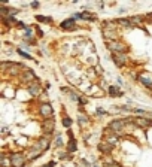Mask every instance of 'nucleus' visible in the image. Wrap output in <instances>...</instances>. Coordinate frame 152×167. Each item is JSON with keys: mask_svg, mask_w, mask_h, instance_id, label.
Instances as JSON below:
<instances>
[{"mask_svg": "<svg viewBox=\"0 0 152 167\" xmlns=\"http://www.w3.org/2000/svg\"><path fill=\"white\" fill-rule=\"evenodd\" d=\"M92 167H100V166H98L97 163H92Z\"/></svg>", "mask_w": 152, "mask_h": 167, "instance_id": "33", "label": "nucleus"}, {"mask_svg": "<svg viewBox=\"0 0 152 167\" xmlns=\"http://www.w3.org/2000/svg\"><path fill=\"white\" fill-rule=\"evenodd\" d=\"M42 130L45 133V136H51L55 130V118H49V119H43L42 122Z\"/></svg>", "mask_w": 152, "mask_h": 167, "instance_id": "9", "label": "nucleus"}, {"mask_svg": "<svg viewBox=\"0 0 152 167\" xmlns=\"http://www.w3.org/2000/svg\"><path fill=\"white\" fill-rule=\"evenodd\" d=\"M137 82L142 84L145 88L148 90H152V73L148 72V70H143L137 75Z\"/></svg>", "mask_w": 152, "mask_h": 167, "instance_id": "8", "label": "nucleus"}, {"mask_svg": "<svg viewBox=\"0 0 152 167\" xmlns=\"http://www.w3.org/2000/svg\"><path fill=\"white\" fill-rule=\"evenodd\" d=\"M35 30H36V33H37V37H43L45 35H43V31L39 29V27H35Z\"/></svg>", "mask_w": 152, "mask_h": 167, "instance_id": "28", "label": "nucleus"}, {"mask_svg": "<svg viewBox=\"0 0 152 167\" xmlns=\"http://www.w3.org/2000/svg\"><path fill=\"white\" fill-rule=\"evenodd\" d=\"M49 148H51V139L48 136H42L40 139H37L36 142L30 146V149L25 152L27 154L29 161H33V160L39 158L45 151H48Z\"/></svg>", "mask_w": 152, "mask_h": 167, "instance_id": "1", "label": "nucleus"}, {"mask_svg": "<svg viewBox=\"0 0 152 167\" xmlns=\"http://www.w3.org/2000/svg\"><path fill=\"white\" fill-rule=\"evenodd\" d=\"M36 21L40 23V24H52V19L51 17H43V15H36Z\"/></svg>", "mask_w": 152, "mask_h": 167, "instance_id": "19", "label": "nucleus"}, {"mask_svg": "<svg viewBox=\"0 0 152 167\" xmlns=\"http://www.w3.org/2000/svg\"><path fill=\"white\" fill-rule=\"evenodd\" d=\"M96 115L97 116H104V115H108V110H104L102 108H96Z\"/></svg>", "mask_w": 152, "mask_h": 167, "instance_id": "25", "label": "nucleus"}, {"mask_svg": "<svg viewBox=\"0 0 152 167\" xmlns=\"http://www.w3.org/2000/svg\"><path fill=\"white\" fill-rule=\"evenodd\" d=\"M127 125H130V118H115L108 124V130L116 136H122L127 131Z\"/></svg>", "mask_w": 152, "mask_h": 167, "instance_id": "2", "label": "nucleus"}, {"mask_svg": "<svg viewBox=\"0 0 152 167\" xmlns=\"http://www.w3.org/2000/svg\"><path fill=\"white\" fill-rule=\"evenodd\" d=\"M79 19L87 21V23H92V21H96L97 19V15L92 14V12H90V11H84V12H81V18Z\"/></svg>", "mask_w": 152, "mask_h": 167, "instance_id": "16", "label": "nucleus"}, {"mask_svg": "<svg viewBox=\"0 0 152 167\" xmlns=\"http://www.w3.org/2000/svg\"><path fill=\"white\" fill-rule=\"evenodd\" d=\"M58 158L60 160H72L73 158V154H70L67 151H60L58 152Z\"/></svg>", "mask_w": 152, "mask_h": 167, "instance_id": "21", "label": "nucleus"}, {"mask_svg": "<svg viewBox=\"0 0 152 167\" xmlns=\"http://www.w3.org/2000/svg\"><path fill=\"white\" fill-rule=\"evenodd\" d=\"M30 6H31L33 9H37L39 6H40V3H39V2H31V3H30Z\"/></svg>", "mask_w": 152, "mask_h": 167, "instance_id": "29", "label": "nucleus"}, {"mask_svg": "<svg viewBox=\"0 0 152 167\" xmlns=\"http://www.w3.org/2000/svg\"><path fill=\"white\" fill-rule=\"evenodd\" d=\"M61 124H63L64 128H72V124H73V121H72V118H70V116L64 115V116L61 118Z\"/></svg>", "mask_w": 152, "mask_h": 167, "instance_id": "20", "label": "nucleus"}, {"mask_svg": "<svg viewBox=\"0 0 152 167\" xmlns=\"http://www.w3.org/2000/svg\"><path fill=\"white\" fill-rule=\"evenodd\" d=\"M18 81L21 82V84H25V85H31L33 82H36L37 81V76H36V73L33 72L31 69L29 67H25L23 72H21V75L18 76Z\"/></svg>", "mask_w": 152, "mask_h": 167, "instance_id": "6", "label": "nucleus"}, {"mask_svg": "<svg viewBox=\"0 0 152 167\" xmlns=\"http://www.w3.org/2000/svg\"><path fill=\"white\" fill-rule=\"evenodd\" d=\"M0 69L5 75H9L12 78H17L21 75V72L25 69L21 63H15V61H2L0 63Z\"/></svg>", "mask_w": 152, "mask_h": 167, "instance_id": "3", "label": "nucleus"}, {"mask_svg": "<svg viewBox=\"0 0 152 167\" xmlns=\"http://www.w3.org/2000/svg\"><path fill=\"white\" fill-rule=\"evenodd\" d=\"M2 133H3V134H8V127H3V128H2Z\"/></svg>", "mask_w": 152, "mask_h": 167, "instance_id": "32", "label": "nucleus"}, {"mask_svg": "<svg viewBox=\"0 0 152 167\" xmlns=\"http://www.w3.org/2000/svg\"><path fill=\"white\" fill-rule=\"evenodd\" d=\"M78 103H79V106H81V108H84V106L88 103V97L84 96V94H81V96H79V102H78Z\"/></svg>", "mask_w": 152, "mask_h": 167, "instance_id": "24", "label": "nucleus"}, {"mask_svg": "<svg viewBox=\"0 0 152 167\" xmlns=\"http://www.w3.org/2000/svg\"><path fill=\"white\" fill-rule=\"evenodd\" d=\"M37 113L42 116V119H49V118H54V109H52L51 103L48 102H42L39 103L37 106Z\"/></svg>", "mask_w": 152, "mask_h": 167, "instance_id": "7", "label": "nucleus"}, {"mask_svg": "<svg viewBox=\"0 0 152 167\" xmlns=\"http://www.w3.org/2000/svg\"><path fill=\"white\" fill-rule=\"evenodd\" d=\"M112 61L115 63L116 67H124L128 63V57L127 54H112Z\"/></svg>", "mask_w": 152, "mask_h": 167, "instance_id": "12", "label": "nucleus"}, {"mask_svg": "<svg viewBox=\"0 0 152 167\" xmlns=\"http://www.w3.org/2000/svg\"><path fill=\"white\" fill-rule=\"evenodd\" d=\"M116 82H118V86H119V85H124V81H122L121 78H118V79H116Z\"/></svg>", "mask_w": 152, "mask_h": 167, "instance_id": "31", "label": "nucleus"}, {"mask_svg": "<svg viewBox=\"0 0 152 167\" xmlns=\"http://www.w3.org/2000/svg\"><path fill=\"white\" fill-rule=\"evenodd\" d=\"M17 52H18V55H19V57H23L24 60H33V57L29 54V52H24V49H23V48H18V49H17Z\"/></svg>", "mask_w": 152, "mask_h": 167, "instance_id": "23", "label": "nucleus"}, {"mask_svg": "<svg viewBox=\"0 0 152 167\" xmlns=\"http://www.w3.org/2000/svg\"><path fill=\"white\" fill-rule=\"evenodd\" d=\"M81 164H82L84 167H92V164L88 161V160H85V158H82V160H81Z\"/></svg>", "mask_w": 152, "mask_h": 167, "instance_id": "27", "label": "nucleus"}, {"mask_svg": "<svg viewBox=\"0 0 152 167\" xmlns=\"http://www.w3.org/2000/svg\"><path fill=\"white\" fill-rule=\"evenodd\" d=\"M97 149L100 151V154H103V155H110L112 154V151H114V146H112L110 143H108L106 140H100L98 142V145H97Z\"/></svg>", "mask_w": 152, "mask_h": 167, "instance_id": "13", "label": "nucleus"}, {"mask_svg": "<svg viewBox=\"0 0 152 167\" xmlns=\"http://www.w3.org/2000/svg\"><path fill=\"white\" fill-rule=\"evenodd\" d=\"M54 146H55V148H63V146H64V142H63L61 134H55V142H54Z\"/></svg>", "mask_w": 152, "mask_h": 167, "instance_id": "22", "label": "nucleus"}, {"mask_svg": "<svg viewBox=\"0 0 152 167\" xmlns=\"http://www.w3.org/2000/svg\"><path fill=\"white\" fill-rule=\"evenodd\" d=\"M78 124H79V127H81V130H87L88 128V125L91 124V121H90V118L85 115H82V113H79L78 115Z\"/></svg>", "mask_w": 152, "mask_h": 167, "instance_id": "15", "label": "nucleus"}, {"mask_svg": "<svg viewBox=\"0 0 152 167\" xmlns=\"http://www.w3.org/2000/svg\"><path fill=\"white\" fill-rule=\"evenodd\" d=\"M106 45L112 54H127L128 51V45L121 41H110V42H106Z\"/></svg>", "mask_w": 152, "mask_h": 167, "instance_id": "5", "label": "nucleus"}, {"mask_svg": "<svg viewBox=\"0 0 152 167\" xmlns=\"http://www.w3.org/2000/svg\"><path fill=\"white\" fill-rule=\"evenodd\" d=\"M115 21L118 24V27H122V29H133L134 27V25L131 24L130 18H118V19H115Z\"/></svg>", "mask_w": 152, "mask_h": 167, "instance_id": "17", "label": "nucleus"}, {"mask_svg": "<svg viewBox=\"0 0 152 167\" xmlns=\"http://www.w3.org/2000/svg\"><path fill=\"white\" fill-rule=\"evenodd\" d=\"M9 158H11V167H25V164L29 163L25 152H11Z\"/></svg>", "mask_w": 152, "mask_h": 167, "instance_id": "4", "label": "nucleus"}, {"mask_svg": "<svg viewBox=\"0 0 152 167\" xmlns=\"http://www.w3.org/2000/svg\"><path fill=\"white\" fill-rule=\"evenodd\" d=\"M66 151L70 152V154H73L78 151V143H76V140L75 139H69V142L67 145H66Z\"/></svg>", "mask_w": 152, "mask_h": 167, "instance_id": "18", "label": "nucleus"}, {"mask_svg": "<svg viewBox=\"0 0 152 167\" xmlns=\"http://www.w3.org/2000/svg\"><path fill=\"white\" fill-rule=\"evenodd\" d=\"M55 164H57L55 161H49L48 164H43L42 167H55Z\"/></svg>", "mask_w": 152, "mask_h": 167, "instance_id": "30", "label": "nucleus"}, {"mask_svg": "<svg viewBox=\"0 0 152 167\" xmlns=\"http://www.w3.org/2000/svg\"><path fill=\"white\" fill-rule=\"evenodd\" d=\"M27 91H29V94L31 96V97H40V94H43V90H42V84L39 82V79L36 82H33L31 85H29L27 86Z\"/></svg>", "mask_w": 152, "mask_h": 167, "instance_id": "10", "label": "nucleus"}, {"mask_svg": "<svg viewBox=\"0 0 152 167\" xmlns=\"http://www.w3.org/2000/svg\"><path fill=\"white\" fill-rule=\"evenodd\" d=\"M108 96L109 97H122L124 91L118 85H109L108 86Z\"/></svg>", "mask_w": 152, "mask_h": 167, "instance_id": "14", "label": "nucleus"}, {"mask_svg": "<svg viewBox=\"0 0 152 167\" xmlns=\"http://www.w3.org/2000/svg\"><path fill=\"white\" fill-rule=\"evenodd\" d=\"M60 29L66 30V31H73L78 29V24H76V19L75 18H67V19H64V21L60 23Z\"/></svg>", "mask_w": 152, "mask_h": 167, "instance_id": "11", "label": "nucleus"}, {"mask_svg": "<svg viewBox=\"0 0 152 167\" xmlns=\"http://www.w3.org/2000/svg\"><path fill=\"white\" fill-rule=\"evenodd\" d=\"M79 96H81V94H76V92L72 91L70 94H69V98L72 100V102H79Z\"/></svg>", "mask_w": 152, "mask_h": 167, "instance_id": "26", "label": "nucleus"}]
</instances>
